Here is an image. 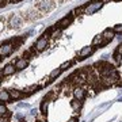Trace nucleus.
Here are the masks:
<instances>
[{
	"label": "nucleus",
	"instance_id": "obj_1",
	"mask_svg": "<svg viewBox=\"0 0 122 122\" xmlns=\"http://www.w3.org/2000/svg\"><path fill=\"white\" fill-rule=\"evenodd\" d=\"M94 69L99 73V76L102 77V76H107V75H110L111 72L114 71V66L110 64V62H107V61H99V62H96L95 65H94Z\"/></svg>",
	"mask_w": 122,
	"mask_h": 122
},
{
	"label": "nucleus",
	"instance_id": "obj_2",
	"mask_svg": "<svg viewBox=\"0 0 122 122\" xmlns=\"http://www.w3.org/2000/svg\"><path fill=\"white\" fill-rule=\"evenodd\" d=\"M54 7H56L54 0H44V1H41V3L37 4V8H38L41 12H49V11H52Z\"/></svg>",
	"mask_w": 122,
	"mask_h": 122
},
{
	"label": "nucleus",
	"instance_id": "obj_3",
	"mask_svg": "<svg viewBox=\"0 0 122 122\" xmlns=\"http://www.w3.org/2000/svg\"><path fill=\"white\" fill-rule=\"evenodd\" d=\"M8 25L11 29H19V27L23 25V18L20 15H18V14H14L11 15L8 19Z\"/></svg>",
	"mask_w": 122,
	"mask_h": 122
},
{
	"label": "nucleus",
	"instance_id": "obj_4",
	"mask_svg": "<svg viewBox=\"0 0 122 122\" xmlns=\"http://www.w3.org/2000/svg\"><path fill=\"white\" fill-rule=\"evenodd\" d=\"M73 19H75V14H73V12H71L69 15H66V16L62 18L60 22L56 25V27H57V29H60V30H62V29H65V27L69 26L71 23L73 22Z\"/></svg>",
	"mask_w": 122,
	"mask_h": 122
},
{
	"label": "nucleus",
	"instance_id": "obj_5",
	"mask_svg": "<svg viewBox=\"0 0 122 122\" xmlns=\"http://www.w3.org/2000/svg\"><path fill=\"white\" fill-rule=\"evenodd\" d=\"M102 1L100 0H96V1H91L90 4L84 5V14H94L98 10H100V7H102Z\"/></svg>",
	"mask_w": 122,
	"mask_h": 122
},
{
	"label": "nucleus",
	"instance_id": "obj_6",
	"mask_svg": "<svg viewBox=\"0 0 122 122\" xmlns=\"http://www.w3.org/2000/svg\"><path fill=\"white\" fill-rule=\"evenodd\" d=\"M14 49H15V46H14L11 42H7V44L1 45V46H0V56H1V57L8 56V54H11V53H12Z\"/></svg>",
	"mask_w": 122,
	"mask_h": 122
},
{
	"label": "nucleus",
	"instance_id": "obj_7",
	"mask_svg": "<svg viewBox=\"0 0 122 122\" xmlns=\"http://www.w3.org/2000/svg\"><path fill=\"white\" fill-rule=\"evenodd\" d=\"M94 50H95V48H94V46H86V48H83L80 52H79V57L76 58V60H79V61L84 60L87 56L92 54V53H94Z\"/></svg>",
	"mask_w": 122,
	"mask_h": 122
},
{
	"label": "nucleus",
	"instance_id": "obj_8",
	"mask_svg": "<svg viewBox=\"0 0 122 122\" xmlns=\"http://www.w3.org/2000/svg\"><path fill=\"white\" fill-rule=\"evenodd\" d=\"M102 37H103V45H102V46H105V45H107L109 42H111V39H113V37H114V30H111V29L105 30L102 33Z\"/></svg>",
	"mask_w": 122,
	"mask_h": 122
},
{
	"label": "nucleus",
	"instance_id": "obj_9",
	"mask_svg": "<svg viewBox=\"0 0 122 122\" xmlns=\"http://www.w3.org/2000/svg\"><path fill=\"white\" fill-rule=\"evenodd\" d=\"M48 46V39L45 38V37H41V38H38V41L35 42L34 48L37 52H41V50H44L45 48Z\"/></svg>",
	"mask_w": 122,
	"mask_h": 122
},
{
	"label": "nucleus",
	"instance_id": "obj_10",
	"mask_svg": "<svg viewBox=\"0 0 122 122\" xmlns=\"http://www.w3.org/2000/svg\"><path fill=\"white\" fill-rule=\"evenodd\" d=\"M73 95H75V99L77 100H83L84 98H86V90H84L83 87H75L73 90Z\"/></svg>",
	"mask_w": 122,
	"mask_h": 122
},
{
	"label": "nucleus",
	"instance_id": "obj_11",
	"mask_svg": "<svg viewBox=\"0 0 122 122\" xmlns=\"http://www.w3.org/2000/svg\"><path fill=\"white\" fill-rule=\"evenodd\" d=\"M27 64H29V60H26V58H18V60H15V69L20 71L23 68H26Z\"/></svg>",
	"mask_w": 122,
	"mask_h": 122
},
{
	"label": "nucleus",
	"instance_id": "obj_12",
	"mask_svg": "<svg viewBox=\"0 0 122 122\" xmlns=\"http://www.w3.org/2000/svg\"><path fill=\"white\" fill-rule=\"evenodd\" d=\"M14 72H15V65H14V64H7V65L3 68V71H1V75H3V76H10V75H12Z\"/></svg>",
	"mask_w": 122,
	"mask_h": 122
},
{
	"label": "nucleus",
	"instance_id": "obj_13",
	"mask_svg": "<svg viewBox=\"0 0 122 122\" xmlns=\"http://www.w3.org/2000/svg\"><path fill=\"white\" fill-rule=\"evenodd\" d=\"M8 92H10V95H11L12 99H22L23 96H25V94L22 91H19V90H10Z\"/></svg>",
	"mask_w": 122,
	"mask_h": 122
},
{
	"label": "nucleus",
	"instance_id": "obj_14",
	"mask_svg": "<svg viewBox=\"0 0 122 122\" xmlns=\"http://www.w3.org/2000/svg\"><path fill=\"white\" fill-rule=\"evenodd\" d=\"M0 100H1V103L10 102V100H11V95H10V92L1 90V91H0Z\"/></svg>",
	"mask_w": 122,
	"mask_h": 122
},
{
	"label": "nucleus",
	"instance_id": "obj_15",
	"mask_svg": "<svg viewBox=\"0 0 122 122\" xmlns=\"http://www.w3.org/2000/svg\"><path fill=\"white\" fill-rule=\"evenodd\" d=\"M102 45H103V37L102 34H98L92 39V46H102Z\"/></svg>",
	"mask_w": 122,
	"mask_h": 122
},
{
	"label": "nucleus",
	"instance_id": "obj_16",
	"mask_svg": "<svg viewBox=\"0 0 122 122\" xmlns=\"http://www.w3.org/2000/svg\"><path fill=\"white\" fill-rule=\"evenodd\" d=\"M48 105H49V99L44 98L42 103H41V113L44 114V115H48Z\"/></svg>",
	"mask_w": 122,
	"mask_h": 122
},
{
	"label": "nucleus",
	"instance_id": "obj_17",
	"mask_svg": "<svg viewBox=\"0 0 122 122\" xmlns=\"http://www.w3.org/2000/svg\"><path fill=\"white\" fill-rule=\"evenodd\" d=\"M71 106H72V109H73L75 111H79L80 107H81V100H77V99L72 100V102H71Z\"/></svg>",
	"mask_w": 122,
	"mask_h": 122
},
{
	"label": "nucleus",
	"instance_id": "obj_18",
	"mask_svg": "<svg viewBox=\"0 0 122 122\" xmlns=\"http://www.w3.org/2000/svg\"><path fill=\"white\" fill-rule=\"evenodd\" d=\"M7 115H10V114H8V110H7L5 105L4 103H0V117H7Z\"/></svg>",
	"mask_w": 122,
	"mask_h": 122
},
{
	"label": "nucleus",
	"instance_id": "obj_19",
	"mask_svg": "<svg viewBox=\"0 0 122 122\" xmlns=\"http://www.w3.org/2000/svg\"><path fill=\"white\" fill-rule=\"evenodd\" d=\"M61 72H62V71H61L60 68H58V69H54V71H52V73H50V76H49V79H52V80H54L56 77H58V76L61 75Z\"/></svg>",
	"mask_w": 122,
	"mask_h": 122
},
{
	"label": "nucleus",
	"instance_id": "obj_20",
	"mask_svg": "<svg viewBox=\"0 0 122 122\" xmlns=\"http://www.w3.org/2000/svg\"><path fill=\"white\" fill-rule=\"evenodd\" d=\"M71 65H72V61H65V62H64V64L60 66V69H61V71H65V69H68Z\"/></svg>",
	"mask_w": 122,
	"mask_h": 122
},
{
	"label": "nucleus",
	"instance_id": "obj_21",
	"mask_svg": "<svg viewBox=\"0 0 122 122\" xmlns=\"http://www.w3.org/2000/svg\"><path fill=\"white\" fill-rule=\"evenodd\" d=\"M114 33H122V25H115V26L113 27Z\"/></svg>",
	"mask_w": 122,
	"mask_h": 122
},
{
	"label": "nucleus",
	"instance_id": "obj_22",
	"mask_svg": "<svg viewBox=\"0 0 122 122\" xmlns=\"http://www.w3.org/2000/svg\"><path fill=\"white\" fill-rule=\"evenodd\" d=\"M7 3H8L7 0H1V1H0V7H4V5L7 4Z\"/></svg>",
	"mask_w": 122,
	"mask_h": 122
},
{
	"label": "nucleus",
	"instance_id": "obj_23",
	"mask_svg": "<svg viewBox=\"0 0 122 122\" xmlns=\"http://www.w3.org/2000/svg\"><path fill=\"white\" fill-rule=\"evenodd\" d=\"M77 121H79L77 118H76V117H73V118H71V119H69L68 122H77Z\"/></svg>",
	"mask_w": 122,
	"mask_h": 122
},
{
	"label": "nucleus",
	"instance_id": "obj_24",
	"mask_svg": "<svg viewBox=\"0 0 122 122\" xmlns=\"http://www.w3.org/2000/svg\"><path fill=\"white\" fill-rule=\"evenodd\" d=\"M0 122H10V121L7 119V118H1V119H0Z\"/></svg>",
	"mask_w": 122,
	"mask_h": 122
},
{
	"label": "nucleus",
	"instance_id": "obj_25",
	"mask_svg": "<svg viewBox=\"0 0 122 122\" xmlns=\"http://www.w3.org/2000/svg\"><path fill=\"white\" fill-rule=\"evenodd\" d=\"M18 1H20V0H8V3H18Z\"/></svg>",
	"mask_w": 122,
	"mask_h": 122
},
{
	"label": "nucleus",
	"instance_id": "obj_26",
	"mask_svg": "<svg viewBox=\"0 0 122 122\" xmlns=\"http://www.w3.org/2000/svg\"><path fill=\"white\" fill-rule=\"evenodd\" d=\"M62 1H64V0H60V3H62Z\"/></svg>",
	"mask_w": 122,
	"mask_h": 122
},
{
	"label": "nucleus",
	"instance_id": "obj_27",
	"mask_svg": "<svg viewBox=\"0 0 122 122\" xmlns=\"http://www.w3.org/2000/svg\"><path fill=\"white\" fill-rule=\"evenodd\" d=\"M20 122H26V121H23V119H22V121H20Z\"/></svg>",
	"mask_w": 122,
	"mask_h": 122
},
{
	"label": "nucleus",
	"instance_id": "obj_28",
	"mask_svg": "<svg viewBox=\"0 0 122 122\" xmlns=\"http://www.w3.org/2000/svg\"><path fill=\"white\" fill-rule=\"evenodd\" d=\"M38 122H45V121H38Z\"/></svg>",
	"mask_w": 122,
	"mask_h": 122
},
{
	"label": "nucleus",
	"instance_id": "obj_29",
	"mask_svg": "<svg viewBox=\"0 0 122 122\" xmlns=\"http://www.w3.org/2000/svg\"><path fill=\"white\" fill-rule=\"evenodd\" d=\"M0 84H1V79H0Z\"/></svg>",
	"mask_w": 122,
	"mask_h": 122
}]
</instances>
